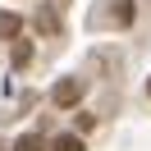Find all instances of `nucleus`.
<instances>
[{
  "label": "nucleus",
  "mask_w": 151,
  "mask_h": 151,
  "mask_svg": "<svg viewBox=\"0 0 151 151\" xmlns=\"http://www.w3.org/2000/svg\"><path fill=\"white\" fill-rule=\"evenodd\" d=\"M114 23H133V0H119V14H114Z\"/></svg>",
  "instance_id": "nucleus-6"
},
{
  "label": "nucleus",
  "mask_w": 151,
  "mask_h": 151,
  "mask_svg": "<svg viewBox=\"0 0 151 151\" xmlns=\"http://www.w3.org/2000/svg\"><path fill=\"white\" fill-rule=\"evenodd\" d=\"M50 151H83V142L73 137V133H64V137H55V147Z\"/></svg>",
  "instance_id": "nucleus-4"
},
{
  "label": "nucleus",
  "mask_w": 151,
  "mask_h": 151,
  "mask_svg": "<svg viewBox=\"0 0 151 151\" xmlns=\"http://www.w3.org/2000/svg\"><path fill=\"white\" fill-rule=\"evenodd\" d=\"M28 60H32V46H28V41H19V46H14V64H28Z\"/></svg>",
  "instance_id": "nucleus-5"
},
{
  "label": "nucleus",
  "mask_w": 151,
  "mask_h": 151,
  "mask_svg": "<svg viewBox=\"0 0 151 151\" xmlns=\"http://www.w3.org/2000/svg\"><path fill=\"white\" fill-rule=\"evenodd\" d=\"M147 96H151V83H147Z\"/></svg>",
  "instance_id": "nucleus-7"
},
{
  "label": "nucleus",
  "mask_w": 151,
  "mask_h": 151,
  "mask_svg": "<svg viewBox=\"0 0 151 151\" xmlns=\"http://www.w3.org/2000/svg\"><path fill=\"white\" fill-rule=\"evenodd\" d=\"M23 32V19L19 14H0V37H19Z\"/></svg>",
  "instance_id": "nucleus-2"
},
{
  "label": "nucleus",
  "mask_w": 151,
  "mask_h": 151,
  "mask_svg": "<svg viewBox=\"0 0 151 151\" xmlns=\"http://www.w3.org/2000/svg\"><path fill=\"white\" fill-rule=\"evenodd\" d=\"M0 151H5V142H0Z\"/></svg>",
  "instance_id": "nucleus-8"
},
{
  "label": "nucleus",
  "mask_w": 151,
  "mask_h": 151,
  "mask_svg": "<svg viewBox=\"0 0 151 151\" xmlns=\"http://www.w3.org/2000/svg\"><path fill=\"white\" fill-rule=\"evenodd\" d=\"M50 96H55V105H73L78 96H83V83H78V78H64V83H60Z\"/></svg>",
  "instance_id": "nucleus-1"
},
{
  "label": "nucleus",
  "mask_w": 151,
  "mask_h": 151,
  "mask_svg": "<svg viewBox=\"0 0 151 151\" xmlns=\"http://www.w3.org/2000/svg\"><path fill=\"white\" fill-rule=\"evenodd\" d=\"M14 151H46V147H41V137H37V133H23V137L14 142Z\"/></svg>",
  "instance_id": "nucleus-3"
}]
</instances>
